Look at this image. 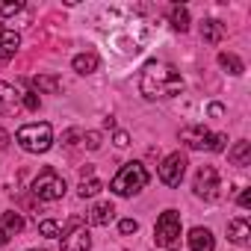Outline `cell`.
Returning a JSON list of instances; mask_svg holds the SVG:
<instances>
[{
    "mask_svg": "<svg viewBox=\"0 0 251 251\" xmlns=\"http://www.w3.org/2000/svg\"><path fill=\"white\" fill-rule=\"evenodd\" d=\"M6 242H9V233H6L3 227H0V245H6Z\"/></svg>",
    "mask_w": 251,
    "mask_h": 251,
    "instance_id": "cell-33",
    "label": "cell"
},
{
    "mask_svg": "<svg viewBox=\"0 0 251 251\" xmlns=\"http://www.w3.org/2000/svg\"><path fill=\"white\" fill-rule=\"evenodd\" d=\"M219 65H222V68H225L227 74H233V77L245 71V65H242V59H239L236 53H227V50H225V53H219Z\"/></svg>",
    "mask_w": 251,
    "mask_h": 251,
    "instance_id": "cell-19",
    "label": "cell"
},
{
    "mask_svg": "<svg viewBox=\"0 0 251 251\" xmlns=\"http://www.w3.org/2000/svg\"><path fill=\"white\" fill-rule=\"evenodd\" d=\"M83 145H86L89 151H98V148H100V133H95V130H92V133H83Z\"/></svg>",
    "mask_w": 251,
    "mask_h": 251,
    "instance_id": "cell-27",
    "label": "cell"
},
{
    "mask_svg": "<svg viewBox=\"0 0 251 251\" xmlns=\"http://www.w3.org/2000/svg\"><path fill=\"white\" fill-rule=\"evenodd\" d=\"M39 233L48 236V239H56V236H59V225H56L53 219H45V222H39Z\"/></svg>",
    "mask_w": 251,
    "mask_h": 251,
    "instance_id": "cell-23",
    "label": "cell"
},
{
    "mask_svg": "<svg viewBox=\"0 0 251 251\" xmlns=\"http://www.w3.org/2000/svg\"><path fill=\"white\" fill-rule=\"evenodd\" d=\"M100 189H103V183H100L98 177H89V180L83 177V183H80V189H77V192H80V198H95Z\"/></svg>",
    "mask_w": 251,
    "mask_h": 251,
    "instance_id": "cell-22",
    "label": "cell"
},
{
    "mask_svg": "<svg viewBox=\"0 0 251 251\" xmlns=\"http://www.w3.org/2000/svg\"><path fill=\"white\" fill-rule=\"evenodd\" d=\"M172 27L177 33H186L189 30V9L186 6H172Z\"/></svg>",
    "mask_w": 251,
    "mask_h": 251,
    "instance_id": "cell-20",
    "label": "cell"
},
{
    "mask_svg": "<svg viewBox=\"0 0 251 251\" xmlns=\"http://www.w3.org/2000/svg\"><path fill=\"white\" fill-rule=\"evenodd\" d=\"M21 9H24L21 0H3V3H0V15H15Z\"/></svg>",
    "mask_w": 251,
    "mask_h": 251,
    "instance_id": "cell-24",
    "label": "cell"
},
{
    "mask_svg": "<svg viewBox=\"0 0 251 251\" xmlns=\"http://www.w3.org/2000/svg\"><path fill=\"white\" fill-rule=\"evenodd\" d=\"M225 145H227V136H225V133H213V145H210V151H225Z\"/></svg>",
    "mask_w": 251,
    "mask_h": 251,
    "instance_id": "cell-28",
    "label": "cell"
},
{
    "mask_svg": "<svg viewBox=\"0 0 251 251\" xmlns=\"http://www.w3.org/2000/svg\"><path fill=\"white\" fill-rule=\"evenodd\" d=\"M21 112V92L0 80V115H18Z\"/></svg>",
    "mask_w": 251,
    "mask_h": 251,
    "instance_id": "cell-10",
    "label": "cell"
},
{
    "mask_svg": "<svg viewBox=\"0 0 251 251\" xmlns=\"http://www.w3.org/2000/svg\"><path fill=\"white\" fill-rule=\"evenodd\" d=\"M227 160H230L236 169H245V166L251 163V142H245V139H242V142H236V145L227 151Z\"/></svg>",
    "mask_w": 251,
    "mask_h": 251,
    "instance_id": "cell-16",
    "label": "cell"
},
{
    "mask_svg": "<svg viewBox=\"0 0 251 251\" xmlns=\"http://www.w3.org/2000/svg\"><path fill=\"white\" fill-rule=\"evenodd\" d=\"M115 145H118V148H127V145H130V136L124 133V130H118V133H115Z\"/></svg>",
    "mask_w": 251,
    "mask_h": 251,
    "instance_id": "cell-30",
    "label": "cell"
},
{
    "mask_svg": "<svg viewBox=\"0 0 251 251\" xmlns=\"http://www.w3.org/2000/svg\"><path fill=\"white\" fill-rule=\"evenodd\" d=\"M248 236H251L248 219H233V222L227 225V239H230V242H236V245H245V242H248Z\"/></svg>",
    "mask_w": 251,
    "mask_h": 251,
    "instance_id": "cell-17",
    "label": "cell"
},
{
    "mask_svg": "<svg viewBox=\"0 0 251 251\" xmlns=\"http://www.w3.org/2000/svg\"><path fill=\"white\" fill-rule=\"evenodd\" d=\"M15 139L27 154H45L53 145V130H50L48 121H33V124H24L15 133Z\"/></svg>",
    "mask_w": 251,
    "mask_h": 251,
    "instance_id": "cell-3",
    "label": "cell"
},
{
    "mask_svg": "<svg viewBox=\"0 0 251 251\" xmlns=\"http://www.w3.org/2000/svg\"><path fill=\"white\" fill-rule=\"evenodd\" d=\"M62 251H92V233L83 225H71L62 233Z\"/></svg>",
    "mask_w": 251,
    "mask_h": 251,
    "instance_id": "cell-9",
    "label": "cell"
},
{
    "mask_svg": "<svg viewBox=\"0 0 251 251\" xmlns=\"http://www.w3.org/2000/svg\"><path fill=\"white\" fill-rule=\"evenodd\" d=\"M6 145H9V133H6V130H0V151H3Z\"/></svg>",
    "mask_w": 251,
    "mask_h": 251,
    "instance_id": "cell-32",
    "label": "cell"
},
{
    "mask_svg": "<svg viewBox=\"0 0 251 251\" xmlns=\"http://www.w3.org/2000/svg\"><path fill=\"white\" fill-rule=\"evenodd\" d=\"M145 186H148V172H145L142 163H124L118 169V175L109 180V189L121 198H130V195L142 192Z\"/></svg>",
    "mask_w": 251,
    "mask_h": 251,
    "instance_id": "cell-2",
    "label": "cell"
},
{
    "mask_svg": "<svg viewBox=\"0 0 251 251\" xmlns=\"http://www.w3.org/2000/svg\"><path fill=\"white\" fill-rule=\"evenodd\" d=\"M21 48V36L15 30H0V59H12Z\"/></svg>",
    "mask_w": 251,
    "mask_h": 251,
    "instance_id": "cell-13",
    "label": "cell"
},
{
    "mask_svg": "<svg viewBox=\"0 0 251 251\" xmlns=\"http://www.w3.org/2000/svg\"><path fill=\"white\" fill-rule=\"evenodd\" d=\"M183 172H186V157L183 154H169L163 163H160V180L166 183V186H180V180H183Z\"/></svg>",
    "mask_w": 251,
    "mask_h": 251,
    "instance_id": "cell-7",
    "label": "cell"
},
{
    "mask_svg": "<svg viewBox=\"0 0 251 251\" xmlns=\"http://www.w3.org/2000/svg\"><path fill=\"white\" fill-rule=\"evenodd\" d=\"M65 177L62 175H56L53 169H42L39 172V177L33 180V186H30V192L39 198V201H59L62 195H65Z\"/></svg>",
    "mask_w": 251,
    "mask_h": 251,
    "instance_id": "cell-5",
    "label": "cell"
},
{
    "mask_svg": "<svg viewBox=\"0 0 251 251\" xmlns=\"http://www.w3.org/2000/svg\"><path fill=\"white\" fill-rule=\"evenodd\" d=\"M201 39L210 42V45H219V42L225 39V24L216 21V18H207V21L201 24Z\"/></svg>",
    "mask_w": 251,
    "mask_h": 251,
    "instance_id": "cell-14",
    "label": "cell"
},
{
    "mask_svg": "<svg viewBox=\"0 0 251 251\" xmlns=\"http://www.w3.org/2000/svg\"><path fill=\"white\" fill-rule=\"evenodd\" d=\"M21 106H24V109H30V112H36V109H39V95H36V92L21 95Z\"/></svg>",
    "mask_w": 251,
    "mask_h": 251,
    "instance_id": "cell-25",
    "label": "cell"
},
{
    "mask_svg": "<svg viewBox=\"0 0 251 251\" xmlns=\"http://www.w3.org/2000/svg\"><path fill=\"white\" fill-rule=\"evenodd\" d=\"M154 242L166 251H177L180 248V213L177 210H166L157 225H154Z\"/></svg>",
    "mask_w": 251,
    "mask_h": 251,
    "instance_id": "cell-4",
    "label": "cell"
},
{
    "mask_svg": "<svg viewBox=\"0 0 251 251\" xmlns=\"http://www.w3.org/2000/svg\"><path fill=\"white\" fill-rule=\"evenodd\" d=\"M139 92L148 100H160V98H175L183 92V77L175 65L169 62H148L139 74Z\"/></svg>",
    "mask_w": 251,
    "mask_h": 251,
    "instance_id": "cell-1",
    "label": "cell"
},
{
    "mask_svg": "<svg viewBox=\"0 0 251 251\" xmlns=\"http://www.w3.org/2000/svg\"><path fill=\"white\" fill-rule=\"evenodd\" d=\"M239 207H242V210L251 207V189H242V192H239Z\"/></svg>",
    "mask_w": 251,
    "mask_h": 251,
    "instance_id": "cell-29",
    "label": "cell"
},
{
    "mask_svg": "<svg viewBox=\"0 0 251 251\" xmlns=\"http://www.w3.org/2000/svg\"><path fill=\"white\" fill-rule=\"evenodd\" d=\"M98 62H100L98 53H77V56L71 59V68L86 77V74H95V71H98Z\"/></svg>",
    "mask_w": 251,
    "mask_h": 251,
    "instance_id": "cell-15",
    "label": "cell"
},
{
    "mask_svg": "<svg viewBox=\"0 0 251 251\" xmlns=\"http://www.w3.org/2000/svg\"><path fill=\"white\" fill-rule=\"evenodd\" d=\"M0 30H3V27H0Z\"/></svg>",
    "mask_w": 251,
    "mask_h": 251,
    "instance_id": "cell-35",
    "label": "cell"
},
{
    "mask_svg": "<svg viewBox=\"0 0 251 251\" xmlns=\"http://www.w3.org/2000/svg\"><path fill=\"white\" fill-rule=\"evenodd\" d=\"M33 89H36V92L56 95V92L62 89V80H59V77H50V74H39V77H33Z\"/></svg>",
    "mask_w": 251,
    "mask_h": 251,
    "instance_id": "cell-18",
    "label": "cell"
},
{
    "mask_svg": "<svg viewBox=\"0 0 251 251\" xmlns=\"http://www.w3.org/2000/svg\"><path fill=\"white\" fill-rule=\"evenodd\" d=\"M210 115H225V106L222 103H210Z\"/></svg>",
    "mask_w": 251,
    "mask_h": 251,
    "instance_id": "cell-31",
    "label": "cell"
},
{
    "mask_svg": "<svg viewBox=\"0 0 251 251\" xmlns=\"http://www.w3.org/2000/svg\"><path fill=\"white\" fill-rule=\"evenodd\" d=\"M189 248L192 251H213L216 248V236L207 227H192L189 230Z\"/></svg>",
    "mask_w": 251,
    "mask_h": 251,
    "instance_id": "cell-12",
    "label": "cell"
},
{
    "mask_svg": "<svg viewBox=\"0 0 251 251\" xmlns=\"http://www.w3.org/2000/svg\"><path fill=\"white\" fill-rule=\"evenodd\" d=\"M192 189H195L198 198H204V201H216V198H219V189H222V183H219V172H216L213 166H201L198 175H195V180H192Z\"/></svg>",
    "mask_w": 251,
    "mask_h": 251,
    "instance_id": "cell-6",
    "label": "cell"
},
{
    "mask_svg": "<svg viewBox=\"0 0 251 251\" xmlns=\"http://www.w3.org/2000/svg\"><path fill=\"white\" fill-rule=\"evenodd\" d=\"M180 142L186 145V148H192V151H210V145H213V133L204 127V124H189V127H183L180 130Z\"/></svg>",
    "mask_w": 251,
    "mask_h": 251,
    "instance_id": "cell-8",
    "label": "cell"
},
{
    "mask_svg": "<svg viewBox=\"0 0 251 251\" xmlns=\"http://www.w3.org/2000/svg\"><path fill=\"white\" fill-rule=\"evenodd\" d=\"M3 230H6L9 236H12V233H21V230H24V216L15 213V210L3 213Z\"/></svg>",
    "mask_w": 251,
    "mask_h": 251,
    "instance_id": "cell-21",
    "label": "cell"
},
{
    "mask_svg": "<svg viewBox=\"0 0 251 251\" xmlns=\"http://www.w3.org/2000/svg\"><path fill=\"white\" fill-rule=\"evenodd\" d=\"M118 230H121L124 236H127V233H136V230H139V222H136V219H121V222H118Z\"/></svg>",
    "mask_w": 251,
    "mask_h": 251,
    "instance_id": "cell-26",
    "label": "cell"
},
{
    "mask_svg": "<svg viewBox=\"0 0 251 251\" xmlns=\"http://www.w3.org/2000/svg\"><path fill=\"white\" fill-rule=\"evenodd\" d=\"M30 251H45V248H30Z\"/></svg>",
    "mask_w": 251,
    "mask_h": 251,
    "instance_id": "cell-34",
    "label": "cell"
},
{
    "mask_svg": "<svg viewBox=\"0 0 251 251\" xmlns=\"http://www.w3.org/2000/svg\"><path fill=\"white\" fill-rule=\"evenodd\" d=\"M112 219H115V207H112L109 201H98V204L89 210V225H95V227H106Z\"/></svg>",
    "mask_w": 251,
    "mask_h": 251,
    "instance_id": "cell-11",
    "label": "cell"
}]
</instances>
